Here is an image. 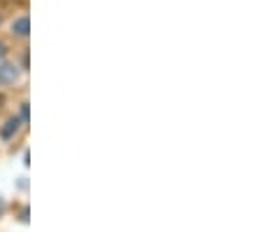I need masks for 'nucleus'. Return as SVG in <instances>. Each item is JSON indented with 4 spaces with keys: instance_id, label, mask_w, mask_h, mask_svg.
Instances as JSON below:
<instances>
[{
    "instance_id": "f257e3e1",
    "label": "nucleus",
    "mask_w": 262,
    "mask_h": 232,
    "mask_svg": "<svg viewBox=\"0 0 262 232\" xmlns=\"http://www.w3.org/2000/svg\"><path fill=\"white\" fill-rule=\"evenodd\" d=\"M19 127H21V120H19V117H10V120L0 127V136H3V138H12L16 132H19Z\"/></svg>"
},
{
    "instance_id": "f03ea898",
    "label": "nucleus",
    "mask_w": 262,
    "mask_h": 232,
    "mask_svg": "<svg viewBox=\"0 0 262 232\" xmlns=\"http://www.w3.org/2000/svg\"><path fill=\"white\" fill-rule=\"evenodd\" d=\"M16 77H19V71H16L14 64H3L0 66V82H14Z\"/></svg>"
},
{
    "instance_id": "7ed1b4c3",
    "label": "nucleus",
    "mask_w": 262,
    "mask_h": 232,
    "mask_svg": "<svg viewBox=\"0 0 262 232\" xmlns=\"http://www.w3.org/2000/svg\"><path fill=\"white\" fill-rule=\"evenodd\" d=\"M28 31H31V22H28V17H19L12 22V33L14 35H28Z\"/></svg>"
},
{
    "instance_id": "20e7f679",
    "label": "nucleus",
    "mask_w": 262,
    "mask_h": 232,
    "mask_svg": "<svg viewBox=\"0 0 262 232\" xmlns=\"http://www.w3.org/2000/svg\"><path fill=\"white\" fill-rule=\"evenodd\" d=\"M21 120L28 122V103H21Z\"/></svg>"
},
{
    "instance_id": "39448f33",
    "label": "nucleus",
    "mask_w": 262,
    "mask_h": 232,
    "mask_svg": "<svg viewBox=\"0 0 262 232\" xmlns=\"http://www.w3.org/2000/svg\"><path fill=\"white\" fill-rule=\"evenodd\" d=\"M21 221H24V223L28 221V209H24V211H21Z\"/></svg>"
},
{
    "instance_id": "423d86ee",
    "label": "nucleus",
    "mask_w": 262,
    "mask_h": 232,
    "mask_svg": "<svg viewBox=\"0 0 262 232\" xmlns=\"http://www.w3.org/2000/svg\"><path fill=\"white\" fill-rule=\"evenodd\" d=\"M3 56H5V45L0 43V59H3Z\"/></svg>"
},
{
    "instance_id": "0eeeda50",
    "label": "nucleus",
    "mask_w": 262,
    "mask_h": 232,
    "mask_svg": "<svg viewBox=\"0 0 262 232\" xmlns=\"http://www.w3.org/2000/svg\"><path fill=\"white\" fill-rule=\"evenodd\" d=\"M3 211H5V204H3V199H0V214H3Z\"/></svg>"
}]
</instances>
